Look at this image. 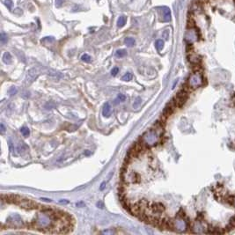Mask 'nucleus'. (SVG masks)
I'll return each mask as SVG.
<instances>
[{
  "mask_svg": "<svg viewBox=\"0 0 235 235\" xmlns=\"http://www.w3.org/2000/svg\"><path fill=\"white\" fill-rule=\"evenodd\" d=\"M202 84H203V77H202L201 73L198 71H195V73H193L189 78L188 85L191 88H197V87L200 86Z\"/></svg>",
  "mask_w": 235,
  "mask_h": 235,
  "instance_id": "f257e3e1",
  "label": "nucleus"
},
{
  "mask_svg": "<svg viewBox=\"0 0 235 235\" xmlns=\"http://www.w3.org/2000/svg\"><path fill=\"white\" fill-rule=\"evenodd\" d=\"M186 222L183 219H176L174 221V228H176L179 232H183L186 230Z\"/></svg>",
  "mask_w": 235,
  "mask_h": 235,
  "instance_id": "f03ea898",
  "label": "nucleus"
},
{
  "mask_svg": "<svg viewBox=\"0 0 235 235\" xmlns=\"http://www.w3.org/2000/svg\"><path fill=\"white\" fill-rule=\"evenodd\" d=\"M111 113H112V107L110 105V103L109 102H106L105 104H104V106H103L102 114H103L104 117H107V118H108V117L111 115Z\"/></svg>",
  "mask_w": 235,
  "mask_h": 235,
  "instance_id": "7ed1b4c3",
  "label": "nucleus"
},
{
  "mask_svg": "<svg viewBox=\"0 0 235 235\" xmlns=\"http://www.w3.org/2000/svg\"><path fill=\"white\" fill-rule=\"evenodd\" d=\"M38 77V72L36 71L35 69H32L28 71V76H27V78H28V83H32L34 82Z\"/></svg>",
  "mask_w": 235,
  "mask_h": 235,
  "instance_id": "20e7f679",
  "label": "nucleus"
},
{
  "mask_svg": "<svg viewBox=\"0 0 235 235\" xmlns=\"http://www.w3.org/2000/svg\"><path fill=\"white\" fill-rule=\"evenodd\" d=\"M162 10L164 11V17H163V19H164V20L166 22H168L169 20H171V11H170V10H169V8L166 7V6H163Z\"/></svg>",
  "mask_w": 235,
  "mask_h": 235,
  "instance_id": "39448f33",
  "label": "nucleus"
},
{
  "mask_svg": "<svg viewBox=\"0 0 235 235\" xmlns=\"http://www.w3.org/2000/svg\"><path fill=\"white\" fill-rule=\"evenodd\" d=\"M127 21V18L125 16H120L118 18V20H117V27L118 28H123L125 26Z\"/></svg>",
  "mask_w": 235,
  "mask_h": 235,
  "instance_id": "423d86ee",
  "label": "nucleus"
},
{
  "mask_svg": "<svg viewBox=\"0 0 235 235\" xmlns=\"http://www.w3.org/2000/svg\"><path fill=\"white\" fill-rule=\"evenodd\" d=\"M193 232H195V233H199V232H203V228L202 226V225L200 223H195L193 226Z\"/></svg>",
  "mask_w": 235,
  "mask_h": 235,
  "instance_id": "0eeeda50",
  "label": "nucleus"
},
{
  "mask_svg": "<svg viewBox=\"0 0 235 235\" xmlns=\"http://www.w3.org/2000/svg\"><path fill=\"white\" fill-rule=\"evenodd\" d=\"M124 42H125V44L128 47H133L136 44L135 40H134L133 38H131V37H127L125 40H124Z\"/></svg>",
  "mask_w": 235,
  "mask_h": 235,
  "instance_id": "6e6552de",
  "label": "nucleus"
},
{
  "mask_svg": "<svg viewBox=\"0 0 235 235\" xmlns=\"http://www.w3.org/2000/svg\"><path fill=\"white\" fill-rule=\"evenodd\" d=\"M3 61L5 63H10L11 62V56L9 52H5L3 56Z\"/></svg>",
  "mask_w": 235,
  "mask_h": 235,
  "instance_id": "1a4fd4ad",
  "label": "nucleus"
},
{
  "mask_svg": "<svg viewBox=\"0 0 235 235\" xmlns=\"http://www.w3.org/2000/svg\"><path fill=\"white\" fill-rule=\"evenodd\" d=\"M126 55H127V51L125 49H118L115 53V56L117 57H123Z\"/></svg>",
  "mask_w": 235,
  "mask_h": 235,
  "instance_id": "9d476101",
  "label": "nucleus"
},
{
  "mask_svg": "<svg viewBox=\"0 0 235 235\" xmlns=\"http://www.w3.org/2000/svg\"><path fill=\"white\" fill-rule=\"evenodd\" d=\"M20 132L24 137H28L29 134H30V130H29V129L28 127H22L20 129Z\"/></svg>",
  "mask_w": 235,
  "mask_h": 235,
  "instance_id": "9b49d317",
  "label": "nucleus"
},
{
  "mask_svg": "<svg viewBox=\"0 0 235 235\" xmlns=\"http://www.w3.org/2000/svg\"><path fill=\"white\" fill-rule=\"evenodd\" d=\"M133 78V76H132V74L130 73V72H127L125 75H123V77H122V80H123V81H130Z\"/></svg>",
  "mask_w": 235,
  "mask_h": 235,
  "instance_id": "f8f14e48",
  "label": "nucleus"
},
{
  "mask_svg": "<svg viewBox=\"0 0 235 235\" xmlns=\"http://www.w3.org/2000/svg\"><path fill=\"white\" fill-rule=\"evenodd\" d=\"M155 47H156V48L158 49L159 51H160L163 48V47H164V42L162 40H158V41L155 42Z\"/></svg>",
  "mask_w": 235,
  "mask_h": 235,
  "instance_id": "ddd939ff",
  "label": "nucleus"
},
{
  "mask_svg": "<svg viewBox=\"0 0 235 235\" xmlns=\"http://www.w3.org/2000/svg\"><path fill=\"white\" fill-rule=\"evenodd\" d=\"M81 60L84 61V62H86V63H90L91 61H92V58H91V57L88 54H84L81 57Z\"/></svg>",
  "mask_w": 235,
  "mask_h": 235,
  "instance_id": "4468645a",
  "label": "nucleus"
},
{
  "mask_svg": "<svg viewBox=\"0 0 235 235\" xmlns=\"http://www.w3.org/2000/svg\"><path fill=\"white\" fill-rule=\"evenodd\" d=\"M0 40H1V43L2 44H5L8 41V38H7V35L4 33L1 34V36H0Z\"/></svg>",
  "mask_w": 235,
  "mask_h": 235,
  "instance_id": "2eb2a0df",
  "label": "nucleus"
},
{
  "mask_svg": "<svg viewBox=\"0 0 235 235\" xmlns=\"http://www.w3.org/2000/svg\"><path fill=\"white\" fill-rule=\"evenodd\" d=\"M125 100H126V96L124 94H118V96H117L115 101H117V102H119V101L123 102V101H125Z\"/></svg>",
  "mask_w": 235,
  "mask_h": 235,
  "instance_id": "dca6fc26",
  "label": "nucleus"
},
{
  "mask_svg": "<svg viewBox=\"0 0 235 235\" xmlns=\"http://www.w3.org/2000/svg\"><path fill=\"white\" fill-rule=\"evenodd\" d=\"M141 102H142V100H141V98H137L136 99V100L134 101V104H133V107H134V108H137L138 107H139V105L141 104Z\"/></svg>",
  "mask_w": 235,
  "mask_h": 235,
  "instance_id": "f3484780",
  "label": "nucleus"
},
{
  "mask_svg": "<svg viewBox=\"0 0 235 235\" xmlns=\"http://www.w3.org/2000/svg\"><path fill=\"white\" fill-rule=\"evenodd\" d=\"M118 72H119V68H118V67H114V68H113V70L111 71V74H112L113 76H116Z\"/></svg>",
  "mask_w": 235,
  "mask_h": 235,
  "instance_id": "a211bd4d",
  "label": "nucleus"
},
{
  "mask_svg": "<svg viewBox=\"0 0 235 235\" xmlns=\"http://www.w3.org/2000/svg\"><path fill=\"white\" fill-rule=\"evenodd\" d=\"M5 5L9 9H11V6H12V1H11V0H5Z\"/></svg>",
  "mask_w": 235,
  "mask_h": 235,
  "instance_id": "6ab92c4d",
  "label": "nucleus"
},
{
  "mask_svg": "<svg viewBox=\"0 0 235 235\" xmlns=\"http://www.w3.org/2000/svg\"><path fill=\"white\" fill-rule=\"evenodd\" d=\"M46 41H48V42H51L54 41V38L53 37H45L44 39H42V42H45Z\"/></svg>",
  "mask_w": 235,
  "mask_h": 235,
  "instance_id": "aec40b11",
  "label": "nucleus"
},
{
  "mask_svg": "<svg viewBox=\"0 0 235 235\" xmlns=\"http://www.w3.org/2000/svg\"><path fill=\"white\" fill-rule=\"evenodd\" d=\"M64 1H65V0H56V6L57 7H61Z\"/></svg>",
  "mask_w": 235,
  "mask_h": 235,
  "instance_id": "412c9836",
  "label": "nucleus"
},
{
  "mask_svg": "<svg viewBox=\"0 0 235 235\" xmlns=\"http://www.w3.org/2000/svg\"><path fill=\"white\" fill-rule=\"evenodd\" d=\"M5 126H4V124H3V123H1V132H2V133H4V132H5Z\"/></svg>",
  "mask_w": 235,
  "mask_h": 235,
  "instance_id": "4be33fe9",
  "label": "nucleus"
},
{
  "mask_svg": "<svg viewBox=\"0 0 235 235\" xmlns=\"http://www.w3.org/2000/svg\"><path fill=\"white\" fill-rule=\"evenodd\" d=\"M97 206H98V207L100 206V209H102V208H103V204H102V203H101V202H99V203H97Z\"/></svg>",
  "mask_w": 235,
  "mask_h": 235,
  "instance_id": "5701e85b",
  "label": "nucleus"
},
{
  "mask_svg": "<svg viewBox=\"0 0 235 235\" xmlns=\"http://www.w3.org/2000/svg\"><path fill=\"white\" fill-rule=\"evenodd\" d=\"M104 188H105V182H103V183L100 185V189H101V190H102Z\"/></svg>",
  "mask_w": 235,
  "mask_h": 235,
  "instance_id": "b1692460",
  "label": "nucleus"
},
{
  "mask_svg": "<svg viewBox=\"0 0 235 235\" xmlns=\"http://www.w3.org/2000/svg\"><path fill=\"white\" fill-rule=\"evenodd\" d=\"M60 203H68V201H63V200H62V201H60Z\"/></svg>",
  "mask_w": 235,
  "mask_h": 235,
  "instance_id": "393cba45",
  "label": "nucleus"
},
{
  "mask_svg": "<svg viewBox=\"0 0 235 235\" xmlns=\"http://www.w3.org/2000/svg\"><path fill=\"white\" fill-rule=\"evenodd\" d=\"M234 204H235V200H234Z\"/></svg>",
  "mask_w": 235,
  "mask_h": 235,
  "instance_id": "a878e982",
  "label": "nucleus"
},
{
  "mask_svg": "<svg viewBox=\"0 0 235 235\" xmlns=\"http://www.w3.org/2000/svg\"><path fill=\"white\" fill-rule=\"evenodd\" d=\"M234 217H235V216H234Z\"/></svg>",
  "mask_w": 235,
  "mask_h": 235,
  "instance_id": "bb28decb",
  "label": "nucleus"
}]
</instances>
